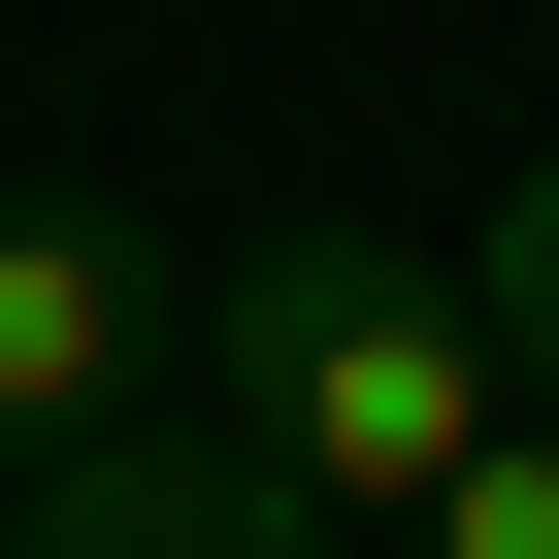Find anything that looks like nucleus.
<instances>
[{
	"label": "nucleus",
	"mask_w": 559,
	"mask_h": 559,
	"mask_svg": "<svg viewBox=\"0 0 559 559\" xmlns=\"http://www.w3.org/2000/svg\"><path fill=\"white\" fill-rule=\"evenodd\" d=\"M34 559H330V526L263 493L230 428H99V461H34Z\"/></svg>",
	"instance_id": "obj_3"
},
{
	"label": "nucleus",
	"mask_w": 559,
	"mask_h": 559,
	"mask_svg": "<svg viewBox=\"0 0 559 559\" xmlns=\"http://www.w3.org/2000/svg\"><path fill=\"white\" fill-rule=\"evenodd\" d=\"M0 559H34V526H0Z\"/></svg>",
	"instance_id": "obj_6"
},
{
	"label": "nucleus",
	"mask_w": 559,
	"mask_h": 559,
	"mask_svg": "<svg viewBox=\"0 0 559 559\" xmlns=\"http://www.w3.org/2000/svg\"><path fill=\"white\" fill-rule=\"evenodd\" d=\"M461 297H493V330H526V395H559V165H526V198L461 230Z\"/></svg>",
	"instance_id": "obj_5"
},
{
	"label": "nucleus",
	"mask_w": 559,
	"mask_h": 559,
	"mask_svg": "<svg viewBox=\"0 0 559 559\" xmlns=\"http://www.w3.org/2000/svg\"><path fill=\"white\" fill-rule=\"evenodd\" d=\"M132 362H165V230L0 165V493H34V461H99V428H132Z\"/></svg>",
	"instance_id": "obj_2"
},
{
	"label": "nucleus",
	"mask_w": 559,
	"mask_h": 559,
	"mask_svg": "<svg viewBox=\"0 0 559 559\" xmlns=\"http://www.w3.org/2000/svg\"><path fill=\"white\" fill-rule=\"evenodd\" d=\"M395 559H559V395H526V428H493V461H461V493L395 526Z\"/></svg>",
	"instance_id": "obj_4"
},
{
	"label": "nucleus",
	"mask_w": 559,
	"mask_h": 559,
	"mask_svg": "<svg viewBox=\"0 0 559 559\" xmlns=\"http://www.w3.org/2000/svg\"><path fill=\"white\" fill-rule=\"evenodd\" d=\"M198 428L297 493V526H428V493L526 428V330L461 297V263H362V230H297V263H230V330H198Z\"/></svg>",
	"instance_id": "obj_1"
}]
</instances>
